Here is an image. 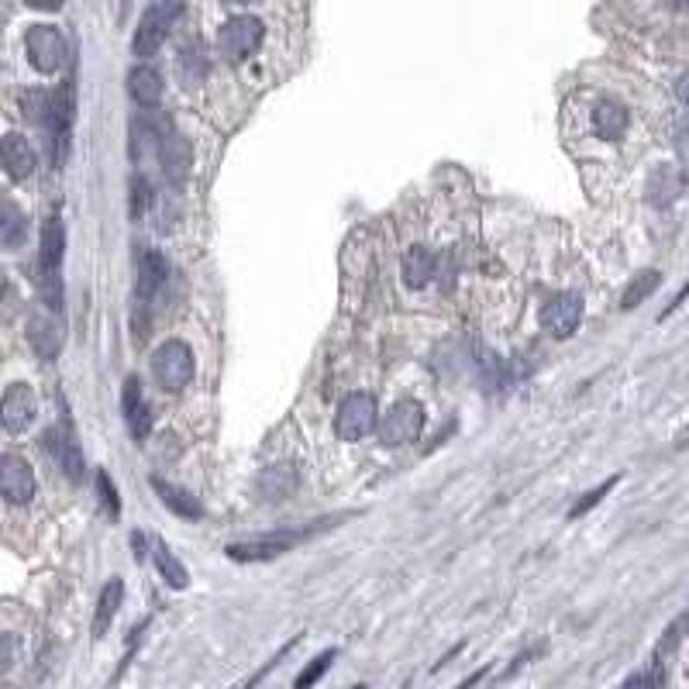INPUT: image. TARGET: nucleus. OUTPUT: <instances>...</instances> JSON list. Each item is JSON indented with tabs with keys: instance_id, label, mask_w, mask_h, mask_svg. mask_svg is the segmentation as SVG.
<instances>
[{
	"instance_id": "nucleus-35",
	"label": "nucleus",
	"mask_w": 689,
	"mask_h": 689,
	"mask_svg": "<svg viewBox=\"0 0 689 689\" xmlns=\"http://www.w3.org/2000/svg\"><path fill=\"white\" fill-rule=\"evenodd\" d=\"M676 149H679V156L689 162V121L676 128Z\"/></svg>"
},
{
	"instance_id": "nucleus-17",
	"label": "nucleus",
	"mask_w": 689,
	"mask_h": 689,
	"mask_svg": "<svg viewBox=\"0 0 689 689\" xmlns=\"http://www.w3.org/2000/svg\"><path fill=\"white\" fill-rule=\"evenodd\" d=\"M28 342L42 359H56L59 348H63V328L56 324V317L49 314H35L28 321Z\"/></svg>"
},
{
	"instance_id": "nucleus-6",
	"label": "nucleus",
	"mask_w": 689,
	"mask_h": 689,
	"mask_svg": "<svg viewBox=\"0 0 689 689\" xmlns=\"http://www.w3.org/2000/svg\"><path fill=\"white\" fill-rule=\"evenodd\" d=\"M421 431H424V407L417 400H397V404L386 410L383 421H379V441L386 448L410 445V441L421 438Z\"/></svg>"
},
{
	"instance_id": "nucleus-30",
	"label": "nucleus",
	"mask_w": 689,
	"mask_h": 689,
	"mask_svg": "<svg viewBox=\"0 0 689 689\" xmlns=\"http://www.w3.org/2000/svg\"><path fill=\"white\" fill-rule=\"evenodd\" d=\"M621 689H665V669H662V662H655V665H648V669H641V672H634V676H627Z\"/></svg>"
},
{
	"instance_id": "nucleus-14",
	"label": "nucleus",
	"mask_w": 689,
	"mask_h": 689,
	"mask_svg": "<svg viewBox=\"0 0 689 689\" xmlns=\"http://www.w3.org/2000/svg\"><path fill=\"white\" fill-rule=\"evenodd\" d=\"M121 410H125V424L131 431V438H145L152 431V414H149V404H145L142 397V386H138V379H128L125 383V393H121Z\"/></svg>"
},
{
	"instance_id": "nucleus-41",
	"label": "nucleus",
	"mask_w": 689,
	"mask_h": 689,
	"mask_svg": "<svg viewBox=\"0 0 689 689\" xmlns=\"http://www.w3.org/2000/svg\"><path fill=\"white\" fill-rule=\"evenodd\" d=\"M355 689H366V686H355Z\"/></svg>"
},
{
	"instance_id": "nucleus-18",
	"label": "nucleus",
	"mask_w": 689,
	"mask_h": 689,
	"mask_svg": "<svg viewBox=\"0 0 689 689\" xmlns=\"http://www.w3.org/2000/svg\"><path fill=\"white\" fill-rule=\"evenodd\" d=\"M128 94L138 107H156L162 100V76L156 66H135L128 73Z\"/></svg>"
},
{
	"instance_id": "nucleus-23",
	"label": "nucleus",
	"mask_w": 689,
	"mask_h": 689,
	"mask_svg": "<svg viewBox=\"0 0 689 689\" xmlns=\"http://www.w3.org/2000/svg\"><path fill=\"white\" fill-rule=\"evenodd\" d=\"M21 111H25V118L32 121L38 128H49L52 118H56V94H49V90H25V97H21Z\"/></svg>"
},
{
	"instance_id": "nucleus-21",
	"label": "nucleus",
	"mask_w": 689,
	"mask_h": 689,
	"mask_svg": "<svg viewBox=\"0 0 689 689\" xmlns=\"http://www.w3.org/2000/svg\"><path fill=\"white\" fill-rule=\"evenodd\" d=\"M159 159H162V169H166L173 180H183V173L190 169V145L183 142L176 131H169L159 145Z\"/></svg>"
},
{
	"instance_id": "nucleus-28",
	"label": "nucleus",
	"mask_w": 689,
	"mask_h": 689,
	"mask_svg": "<svg viewBox=\"0 0 689 689\" xmlns=\"http://www.w3.org/2000/svg\"><path fill=\"white\" fill-rule=\"evenodd\" d=\"M207 76V59L204 52L193 45V49H183L180 52V80L187 83V87H193V83H200Z\"/></svg>"
},
{
	"instance_id": "nucleus-9",
	"label": "nucleus",
	"mask_w": 689,
	"mask_h": 689,
	"mask_svg": "<svg viewBox=\"0 0 689 689\" xmlns=\"http://www.w3.org/2000/svg\"><path fill=\"white\" fill-rule=\"evenodd\" d=\"M0 493H4V500L14 503V507L32 503L35 472L25 459H18V455H4V462H0Z\"/></svg>"
},
{
	"instance_id": "nucleus-2",
	"label": "nucleus",
	"mask_w": 689,
	"mask_h": 689,
	"mask_svg": "<svg viewBox=\"0 0 689 689\" xmlns=\"http://www.w3.org/2000/svg\"><path fill=\"white\" fill-rule=\"evenodd\" d=\"M149 366L162 390L180 393L193 379V352L187 342H162L156 352H152Z\"/></svg>"
},
{
	"instance_id": "nucleus-20",
	"label": "nucleus",
	"mask_w": 689,
	"mask_h": 689,
	"mask_svg": "<svg viewBox=\"0 0 689 689\" xmlns=\"http://www.w3.org/2000/svg\"><path fill=\"white\" fill-rule=\"evenodd\" d=\"M435 269H438V259L424 249V245H414V249L404 252V266H400V273H404V283L414 286V290L428 286L431 276H435Z\"/></svg>"
},
{
	"instance_id": "nucleus-31",
	"label": "nucleus",
	"mask_w": 689,
	"mask_h": 689,
	"mask_svg": "<svg viewBox=\"0 0 689 689\" xmlns=\"http://www.w3.org/2000/svg\"><path fill=\"white\" fill-rule=\"evenodd\" d=\"M331 662H335V648H331V652H321V655H317L314 662L307 665V669L297 676V683H293V689H311V686L317 683V679H321L324 672H328Z\"/></svg>"
},
{
	"instance_id": "nucleus-7",
	"label": "nucleus",
	"mask_w": 689,
	"mask_h": 689,
	"mask_svg": "<svg viewBox=\"0 0 689 689\" xmlns=\"http://www.w3.org/2000/svg\"><path fill=\"white\" fill-rule=\"evenodd\" d=\"M25 52L38 73H59L66 66L69 45L56 25H32L25 35Z\"/></svg>"
},
{
	"instance_id": "nucleus-12",
	"label": "nucleus",
	"mask_w": 689,
	"mask_h": 689,
	"mask_svg": "<svg viewBox=\"0 0 689 689\" xmlns=\"http://www.w3.org/2000/svg\"><path fill=\"white\" fill-rule=\"evenodd\" d=\"M686 173L679 166H658L652 176H648V187H645V197H648V204H655V207H669V204H676L679 197H683V190H686Z\"/></svg>"
},
{
	"instance_id": "nucleus-13",
	"label": "nucleus",
	"mask_w": 689,
	"mask_h": 689,
	"mask_svg": "<svg viewBox=\"0 0 689 689\" xmlns=\"http://www.w3.org/2000/svg\"><path fill=\"white\" fill-rule=\"evenodd\" d=\"M45 452H49V459L56 462L73 483H80L83 479V455H80V448H76V441L69 431L52 428L49 435H45Z\"/></svg>"
},
{
	"instance_id": "nucleus-39",
	"label": "nucleus",
	"mask_w": 689,
	"mask_h": 689,
	"mask_svg": "<svg viewBox=\"0 0 689 689\" xmlns=\"http://www.w3.org/2000/svg\"><path fill=\"white\" fill-rule=\"evenodd\" d=\"M672 7H679V11H689V0H669Z\"/></svg>"
},
{
	"instance_id": "nucleus-32",
	"label": "nucleus",
	"mask_w": 689,
	"mask_h": 689,
	"mask_svg": "<svg viewBox=\"0 0 689 689\" xmlns=\"http://www.w3.org/2000/svg\"><path fill=\"white\" fill-rule=\"evenodd\" d=\"M617 483H621V476H610L607 479V483H600V486H596V490H590V493H583V497H579L576 500V507H572L569 510V517H579V514H586V510H593L596 507V503H600L603 497H607V493L610 490H614V486Z\"/></svg>"
},
{
	"instance_id": "nucleus-16",
	"label": "nucleus",
	"mask_w": 689,
	"mask_h": 689,
	"mask_svg": "<svg viewBox=\"0 0 689 689\" xmlns=\"http://www.w3.org/2000/svg\"><path fill=\"white\" fill-rule=\"evenodd\" d=\"M627 125H631V114H627V107L621 100H600V104L593 107V128L600 138H607V142H617V138L624 135Z\"/></svg>"
},
{
	"instance_id": "nucleus-11",
	"label": "nucleus",
	"mask_w": 689,
	"mask_h": 689,
	"mask_svg": "<svg viewBox=\"0 0 689 689\" xmlns=\"http://www.w3.org/2000/svg\"><path fill=\"white\" fill-rule=\"evenodd\" d=\"M169 269H166V259L156 252V249H142L135 259V293L138 300H152L156 293L162 290V283H166Z\"/></svg>"
},
{
	"instance_id": "nucleus-37",
	"label": "nucleus",
	"mask_w": 689,
	"mask_h": 689,
	"mask_svg": "<svg viewBox=\"0 0 689 689\" xmlns=\"http://www.w3.org/2000/svg\"><path fill=\"white\" fill-rule=\"evenodd\" d=\"M28 7H35V11H59L63 7V0H25Z\"/></svg>"
},
{
	"instance_id": "nucleus-27",
	"label": "nucleus",
	"mask_w": 689,
	"mask_h": 689,
	"mask_svg": "<svg viewBox=\"0 0 689 689\" xmlns=\"http://www.w3.org/2000/svg\"><path fill=\"white\" fill-rule=\"evenodd\" d=\"M156 565H159V572H162V579H166L173 590H183L187 586V569H183L180 562H176V555L169 552L162 541H156Z\"/></svg>"
},
{
	"instance_id": "nucleus-25",
	"label": "nucleus",
	"mask_w": 689,
	"mask_h": 689,
	"mask_svg": "<svg viewBox=\"0 0 689 689\" xmlns=\"http://www.w3.org/2000/svg\"><path fill=\"white\" fill-rule=\"evenodd\" d=\"M689 638V607L683 610V614L676 617L669 627L662 631V638H658V648H655V662H662V658H669L672 652H676L679 645Z\"/></svg>"
},
{
	"instance_id": "nucleus-33",
	"label": "nucleus",
	"mask_w": 689,
	"mask_h": 689,
	"mask_svg": "<svg viewBox=\"0 0 689 689\" xmlns=\"http://www.w3.org/2000/svg\"><path fill=\"white\" fill-rule=\"evenodd\" d=\"M97 497H100V507H104L111 517L121 514V507H118V490H114V483L107 479V472H97Z\"/></svg>"
},
{
	"instance_id": "nucleus-3",
	"label": "nucleus",
	"mask_w": 689,
	"mask_h": 689,
	"mask_svg": "<svg viewBox=\"0 0 689 689\" xmlns=\"http://www.w3.org/2000/svg\"><path fill=\"white\" fill-rule=\"evenodd\" d=\"M317 524L311 528H290V531H276V534H266V538H252V541H235V545H228V559L235 562H269V559H280L283 552H290V548H297L304 538H311Z\"/></svg>"
},
{
	"instance_id": "nucleus-24",
	"label": "nucleus",
	"mask_w": 689,
	"mask_h": 689,
	"mask_svg": "<svg viewBox=\"0 0 689 689\" xmlns=\"http://www.w3.org/2000/svg\"><path fill=\"white\" fill-rule=\"evenodd\" d=\"M152 490L159 493V500L166 503L173 514H180V517H200V503L193 500L187 490H180V486L162 483V479H152Z\"/></svg>"
},
{
	"instance_id": "nucleus-38",
	"label": "nucleus",
	"mask_w": 689,
	"mask_h": 689,
	"mask_svg": "<svg viewBox=\"0 0 689 689\" xmlns=\"http://www.w3.org/2000/svg\"><path fill=\"white\" fill-rule=\"evenodd\" d=\"M483 676H486V669H479V672H476V676H469V679H466V683H462L459 689H472V686H476V683H479V679H483Z\"/></svg>"
},
{
	"instance_id": "nucleus-4",
	"label": "nucleus",
	"mask_w": 689,
	"mask_h": 689,
	"mask_svg": "<svg viewBox=\"0 0 689 689\" xmlns=\"http://www.w3.org/2000/svg\"><path fill=\"white\" fill-rule=\"evenodd\" d=\"M176 14H180V0H159V4H152L149 11H145V18L138 21V32H135V42H131V52H135L138 59L156 56L159 45L166 42L169 28H173Z\"/></svg>"
},
{
	"instance_id": "nucleus-19",
	"label": "nucleus",
	"mask_w": 689,
	"mask_h": 689,
	"mask_svg": "<svg viewBox=\"0 0 689 689\" xmlns=\"http://www.w3.org/2000/svg\"><path fill=\"white\" fill-rule=\"evenodd\" d=\"M63 252H66V231L63 221L49 218L42 228V245H38V262H42V273H59L63 266Z\"/></svg>"
},
{
	"instance_id": "nucleus-10",
	"label": "nucleus",
	"mask_w": 689,
	"mask_h": 689,
	"mask_svg": "<svg viewBox=\"0 0 689 689\" xmlns=\"http://www.w3.org/2000/svg\"><path fill=\"white\" fill-rule=\"evenodd\" d=\"M38 414V400H35V390L25 383L11 386V390L4 393V407H0V417H4V428L11 431V435H18V431H25L28 424L35 421Z\"/></svg>"
},
{
	"instance_id": "nucleus-36",
	"label": "nucleus",
	"mask_w": 689,
	"mask_h": 689,
	"mask_svg": "<svg viewBox=\"0 0 689 689\" xmlns=\"http://www.w3.org/2000/svg\"><path fill=\"white\" fill-rule=\"evenodd\" d=\"M676 97L683 100V107L689 111V73L679 76V83H676Z\"/></svg>"
},
{
	"instance_id": "nucleus-34",
	"label": "nucleus",
	"mask_w": 689,
	"mask_h": 689,
	"mask_svg": "<svg viewBox=\"0 0 689 689\" xmlns=\"http://www.w3.org/2000/svg\"><path fill=\"white\" fill-rule=\"evenodd\" d=\"M131 197H135V204H131V214H142L145 207H149V183H145L142 176H135V183H131Z\"/></svg>"
},
{
	"instance_id": "nucleus-26",
	"label": "nucleus",
	"mask_w": 689,
	"mask_h": 689,
	"mask_svg": "<svg viewBox=\"0 0 689 689\" xmlns=\"http://www.w3.org/2000/svg\"><path fill=\"white\" fill-rule=\"evenodd\" d=\"M658 283H662V273H655V269H645V273H638L631 280V286L624 290L621 297V307L624 311H631V307H638L645 297H652V293L658 290Z\"/></svg>"
},
{
	"instance_id": "nucleus-5",
	"label": "nucleus",
	"mask_w": 689,
	"mask_h": 689,
	"mask_svg": "<svg viewBox=\"0 0 689 689\" xmlns=\"http://www.w3.org/2000/svg\"><path fill=\"white\" fill-rule=\"evenodd\" d=\"M379 428V407L373 393H352L342 400L335 414V431L345 441H362L366 435H373Z\"/></svg>"
},
{
	"instance_id": "nucleus-8",
	"label": "nucleus",
	"mask_w": 689,
	"mask_h": 689,
	"mask_svg": "<svg viewBox=\"0 0 689 689\" xmlns=\"http://www.w3.org/2000/svg\"><path fill=\"white\" fill-rule=\"evenodd\" d=\"M583 321V300L579 293H555L545 307H541V328L552 338H569Z\"/></svg>"
},
{
	"instance_id": "nucleus-15",
	"label": "nucleus",
	"mask_w": 689,
	"mask_h": 689,
	"mask_svg": "<svg viewBox=\"0 0 689 689\" xmlns=\"http://www.w3.org/2000/svg\"><path fill=\"white\" fill-rule=\"evenodd\" d=\"M0 156H4V169L11 180H28L35 173V149L28 145V138L7 135L0 142Z\"/></svg>"
},
{
	"instance_id": "nucleus-22",
	"label": "nucleus",
	"mask_w": 689,
	"mask_h": 689,
	"mask_svg": "<svg viewBox=\"0 0 689 689\" xmlns=\"http://www.w3.org/2000/svg\"><path fill=\"white\" fill-rule=\"evenodd\" d=\"M121 600H125V583H121V579H111V583L104 586V593H100V600H97L94 638H104V634H107V627H111L114 614H118Z\"/></svg>"
},
{
	"instance_id": "nucleus-1",
	"label": "nucleus",
	"mask_w": 689,
	"mask_h": 689,
	"mask_svg": "<svg viewBox=\"0 0 689 689\" xmlns=\"http://www.w3.org/2000/svg\"><path fill=\"white\" fill-rule=\"evenodd\" d=\"M266 38V28H262L259 18L252 14H238V18H228L218 32V49L228 63H245L249 56H255Z\"/></svg>"
},
{
	"instance_id": "nucleus-29",
	"label": "nucleus",
	"mask_w": 689,
	"mask_h": 689,
	"mask_svg": "<svg viewBox=\"0 0 689 689\" xmlns=\"http://www.w3.org/2000/svg\"><path fill=\"white\" fill-rule=\"evenodd\" d=\"M21 231H25V221H21L18 207H14L11 200H4V224H0V242H4L7 249H14V245L21 242Z\"/></svg>"
},
{
	"instance_id": "nucleus-40",
	"label": "nucleus",
	"mask_w": 689,
	"mask_h": 689,
	"mask_svg": "<svg viewBox=\"0 0 689 689\" xmlns=\"http://www.w3.org/2000/svg\"><path fill=\"white\" fill-rule=\"evenodd\" d=\"M228 4H245V0H228Z\"/></svg>"
}]
</instances>
